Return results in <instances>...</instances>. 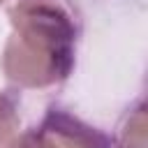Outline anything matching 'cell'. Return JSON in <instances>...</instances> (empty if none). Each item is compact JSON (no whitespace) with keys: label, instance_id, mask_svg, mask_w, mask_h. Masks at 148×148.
Returning a JSON list of instances; mask_svg holds the SVG:
<instances>
[{"label":"cell","instance_id":"6da1fadb","mask_svg":"<svg viewBox=\"0 0 148 148\" xmlns=\"http://www.w3.org/2000/svg\"><path fill=\"white\" fill-rule=\"evenodd\" d=\"M14 37L5 53L7 76L25 86H44L67 76L72 62V25L60 7L23 0L14 12Z\"/></svg>","mask_w":148,"mask_h":148},{"label":"cell","instance_id":"7a4b0ae2","mask_svg":"<svg viewBox=\"0 0 148 148\" xmlns=\"http://www.w3.org/2000/svg\"><path fill=\"white\" fill-rule=\"evenodd\" d=\"M42 134L53 143V148H106L97 132L60 111H51L46 116Z\"/></svg>","mask_w":148,"mask_h":148},{"label":"cell","instance_id":"3957f363","mask_svg":"<svg viewBox=\"0 0 148 148\" xmlns=\"http://www.w3.org/2000/svg\"><path fill=\"white\" fill-rule=\"evenodd\" d=\"M16 127V118L12 116V106L0 97V141L7 139Z\"/></svg>","mask_w":148,"mask_h":148}]
</instances>
